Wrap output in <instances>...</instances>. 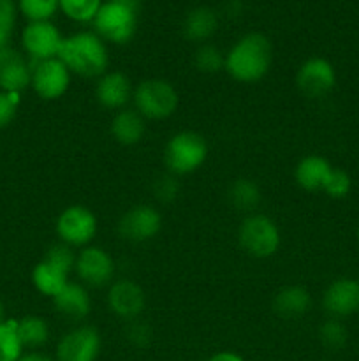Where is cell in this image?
<instances>
[{"label": "cell", "instance_id": "obj_1", "mask_svg": "<svg viewBox=\"0 0 359 361\" xmlns=\"http://www.w3.org/2000/svg\"><path fill=\"white\" fill-rule=\"evenodd\" d=\"M273 60L270 39L259 32L243 35L225 53V67L229 76L238 83H257L267 74Z\"/></svg>", "mask_w": 359, "mask_h": 361}, {"label": "cell", "instance_id": "obj_2", "mask_svg": "<svg viewBox=\"0 0 359 361\" xmlns=\"http://www.w3.org/2000/svg\"><path fill=\"white\" fill-rule=\"evenodd\" d=\"M58 59L70 71L83 78H101L108 73L109 53L106 42L95 32H77L63 37Z\"/></svg>", "mask_w": 359, "mask_h": 361}, {"label": "cell", "instance_id": "obj_3", "mask_svg": "<svg viewBox=\"0 0 359 361\" xmlns=\"http://www.w3.org/2000/svg\"><path fill=\"white\" fill-rule=\"evenodd\" d=\"M141 0H106L94 20L95 34L104 42L127 44L137 30Z\"/></svg>", "mask_w": 359, "mask_h": 361}, {"label": "cell", "instance_id": "obj_4", "mask_svg": "<svg viewBox=\"0 0 359 361\" xmlns=\"http://www.w3.org/2000/svg\"><path fill=\"white\" fill-rule=\"evenodd\" d=\"M136 111L143 118L164 120L175 115L180 104V97L176 88L169 81L160 78L144 80L134 88L132 95Z\"/></svg>", "mask_w": 359, "mask_h": 361}, {"label": "cell", "instance_id": "obj_5", "mask_svg": "<svg viewBox=\"0 0 359 361\" xmlns=\"http://www.w3.org/2000/svg\"><path fill=\"white\" fill-rule=\"evenodd\" d=\"M206 159V140L192 130L175 134L164 148V162L172 175H189L197 171Z\"/></svg>", "mask_w": 359, "mask_h": 361}, {"label": "cell", "instance_id": "obj_6", "mask_svg": "<svg viewBox=\"0 0 359 361\" xmlns=\"http://www.w3.org/2000/svg\"><path fill=\"white\" fill-rule=\"evenodd\" d=\"M239 245L253 257L266 259L280 247V229L277 222L263 214H250L243 219L238 231Z\"/></svg>", "mask_w": 359, "mask_h": 361}, {"label": "cell", "instance_id": "obj_7", "mask_svg": "<svg viewBox=\"0 0 359 361\" xmlns=\"http://www.w3.org/2000/svg\"><path fill=\"white\" fill-rule=\"evenodd\" d=\"M56 235L69 247H88L97 235V217L81 204L67 207L56 219Z\"/></svg>", "mask_w": 359, "mask_h": 361}, {"label": "cell", "instance_id": "obj_8", "mask_svg": "<svg viewBox=\"0 0 359 361\" xmlns=\"http://www.w3.org/2000/svg\"><path fill=\"white\" fill-rule=\"evenodd\" d=\"M63 37L51 21H28L21 32V46L34 62L56 59Z\"/></svg>", "mask_w": 359, "mask_h": 361}, {"label": "cell", "instance_id": "obj_9", "mask_svg": "<svg viewBox=\"0 0 359 361\" xmlns=\"http://www.w3.org/2000/svg\"><path fill=\"white\" fill-rule=\"evenodd\" d=\"M70 85V71L65 63L56 59L42 60L32 66L30 87L44 101H56L62 97Z\"/></svg>", "mask_w": 359, "mask_h": 361}, {"label": "cell", "instance_id": "obj_10", "mask_svg": "<svg viewBox=\"0 0 359 361\" xmlns=\"http://www.w3.org/2000/svg\"><path fill=\"white\" fill-rule=\"evenodd\" d=\"M296 85L306 97H324L336 85V71L329 60L322 59V56H310L299 66L298 74H296Z\"/></svg>", "mask_w": 359, "mask_h": 361}, {"label": "cell", "instance_id": "obj_11", "mask_svg": "<svg viewBox=\"0 0 359 361\" xmlns=\"http://www.w3.org/2000/svg\"><path fill=\"white\" fill-rule=\"evenodd\" d=\"M101 345V335L94 326H76L56 344V361H97Z\"/></svg>", "mask_w": 359, "mask_h": 361}, {"label": "cell", "instance_id": "obj_12", "mask_svg": "<svg viewBox=\"0 0 359 361\" xmlns=\"http://www.w3.org/2000/svg\"><path fill=\"white\" fill-rule=\"evenodd\" d=\"M74 270L83 284L92 288H104L111 284L115 277V261L102 247L88 245L83 247L76 256Z\"/></svg>", "mask_w": 359, "mask_h": 361}, {"label": "cell", "instance_id": "obj_13", "mask_svg": "<svg viewBox=\"0 0 359 361\" xmlns=\"http://www.w3.org/2000/svg\"><path fill=\"white\" fill-rule=\"evenodd\" d=\"M162 228V215L150 204H136L122 215L118 233L123 240L144 243L155 238Z\"/></svg>", "mask_w": 359, "mask_h": 361}, {"label": "cell", "instance_id": "obj_14", "mask_svg": "<svg viewBox=\"0 0 359 361\" xmlns=\"http://www.w3.org/2000/svg\"><path fill=\"white\" fill-rule=\"evenodd\" d=\"M322 305L334 319H344L359 312V281L341 277L331 282L324 291Z\"/></svg>", "mask_w": 359, "mask_h": 361}, {"label": "cell", "instance_id": "obj_15", "mask_svg": "<svg viewBox=\"0 0 359 361\" xmlns=\"http://www.w3.org/2000/svg\"><path fill=\"white\" fill-rule=\"evenodd\" d=\"M144 303H146L144 291L136 282L122 279V281H116L109 286L108 307L120 319H137V316L144 310Z\"/></svg>", "mask_w": 359, "mask_h": 361}, {"label": "cell", "instance_id": "obj_16", "mask_svg": "<svg viewBox=\"0 0 359 361\" xmlns=\"http://www.w3.org/2000/svg\"><path fill=\"white\" fill-rule=\"evenodd\" d=\"M32 81V66L21 53L7 46L0 49V90L21 94Z\"/></svg>", "mask_w": 359, "mask_h": 361}, {"label": "cell", "instance_id": "obj_17", "mask_svg": "<svg viewBox=\"0 0 359 361\" xmlns=\"http://www.w3.org/2000/svg\"><path fill=\"white\" fill-rule=\"evenodd\" d=\"M134 88L129 76L120 71H108L102 74L95 87V97L99 104L106 109H123V106L132 99Z\"/></svg>", "mask_w": 359, "mask_h": 361}, {"label": "cell", "instance_id": "obj_18", "mask_svg": "<svg viewBox=\"0 0 359 361\" xmlns=\"http://www.w3.org/2000/svg\"><path fill=\"white\" fill-rule=\"evenodd\" d=\"M56 310L62 314L65 319L70 321H83L90 314L92 302L87 288L83 284L69 282L58 295L53 298Z\"/></svg>", "mask_w": 359, "mask_h": 361}, {"label": "cell", "instance_id": "obj_19", "mask_svg": "<svg viewBox=\"0 0 359 361\" xmlns=\"http://www.w3.org/2000/svg\"><path fill=\"white\" fill-rule=\"evenodd\" d=\"M331 171H333V166L327 159H324L322 155H306L296 166V182L301 189L310 190H322L326 185L327 178H329Z\"/></svg>", "mask_w": 359, "mask_h": 361}, {"label": "cell", "instance_id": "obj_20", "mask_svg": "<svg viewBox=\"0 0 359 361\" xmlns=\"http://www.w3.org/2000/svg\"><path fill=\"white\" fill-rule=\"evenodd\" d=\"M111 134L123 147L137 145L144 136V118L136 109H120L111 120Z\"/></svg>", "mask_w": 359, "mask_h": 361}, {"label": "cell", "instance_id": "obj_21", "mask_svg": "<svg viewBox=\"0 0 359 361\" xmlns=\"http://www.w3.org/2000/svg\"><path fill=\"white\" fill-rule=\"evenodd\" d=\"M218 28V18L210 7H194L183 20V35L192 42H206Z\"/></svg>", "mask_w": 359, "mask_h": 361}, {"label": "cell", "instance_id": "obj_22", "mask_svg": "<svg viewBox=\"0 0 359 361\" xmlns=\"http://www.w3.org/2000/svg\"><path fill=\"white\" fill-rule=\"evenodd\" d=\"M32 284L41 295L55 298L67 284H69V271L62 270L51 261L42 259L32 270Z\"/></svg>", "mask_w": 359, "mask_h": 361}, {"label": "cell", "instance_id": "obj_23", "mask_svg": "<svg viewBox=\"0 0 359 361\" xmlns=\"http://www.w3.org/2000/svg\"><path fill=\"white\" fill-rule=\"evenodd\" d=\"M312 307V296L301 286H287L273 298V309L282 317H301Z\"/></svg>", "mask_w": 359, "mask_h": 361}, {"label": "cell", "instance_id": "obj_24", "mask_svg": "<svg viewBox=\"0 0 359 361\" xmlns=\"http://www.w3.org/2000/svg\"><path fill=\"white\" fill-rule=\"evenodd\" d=\"M18 335L25 349H39L48 344L49 341V324L41 316H25L16 321Z\"/></svg>", "mask_w": 359, "mask_h": 361}, {"label": "cell", "instance_id": "obj_25", "mask_svg": "<svg viewBox=\"0 0 359 361\" xmlns=\"http://www.w3.org/2000/svg\"><path fill=\"white\" fill-rule=\"evenodd\" d=\"M229 203L239 212H252L259 207L260 203V189L253 180L239 178L232 182L229 187Z\"/></svg>", "mask_w": 359, "mask_h": 361}, {"label": "cell", "instance_id": "obj_26", "mask_svg": "<svg viewBox=\"0 0 359 361\" xmlns=\"http://www.w3.org/2000/svg\"><path fill=\"white\" fill-rule=\"evenodd\" d=\"M25 355V348L18 335L16 319L0 323V361H18Z\"/></svg>", "mask_w": 359, "mask_h": 361}, {"label": "cell", "instance_id": "obj_27", "mask_svg": "<svg viewBox=\"0 0 359 361\" xmlns=\"http://www.w3.org/2000/svg\"><path fill=\"white\" fill-rule=\"evenodd\" d=\"M102 0H60V11L77 23H88L94 21Z\"/></svg>", "mask_w": 359, "mask_h": 361}, {"label": "cell", "instance_id": "obj_28", "mask_svg": "<svg viewBox=\"0 0 359 361\" xmlns=\"http://www.w3.org/2000/svg\"><path fill=\"white\" fill-rule=\"evenodd\" d=\"M194 66L204 74H215L225 67V55L217 46L204 42L194 53Z\"/></svg>", "mask_w": 359, "mask_h": 361}, {"label": "cell", "instance_id": "obj_29", "mask_svg": "<svg viewBox=\"0 0 359 361\" xmlns=\"http://www.w3.org/2000/svg\"><path fill=\"white\" fill-rule=\"evenodd\" d=\"M16 4L28 21H49L60 9V0H16Z\"/></svg>", "mask_w": 359, "mask_h": 361}, {"label": "cell", "instance_id": "obj_30", "mask_svg": "<svg viewBox=\"0 0 359 361\" xmlns=\"http://www.w3.org/2000/svg\"><path fill=\"white\" fill-rule=\"evenodd\" d=\"M319 338L326 349H329V351H340L347 344L348 331L340 319L331 317V319H327L319 328Z\"/></svg>", "mask_w": 359, "mask_h": 361}, {"label": "cell", "instance_id": "obj_31", "mask_svg": "<svg viewBox=\"0 0 359 361\" xmlns=\"http://www.w3.org/2000/svg\"><path fill=\"white\" fill-rule=\"evenodd\" d=\"M16 0H0V49L7 48L18 20Z\"/></svg>", "mask_w": 359, "mask_h": 361}, {"label": "cell", "instance_id": "obj_32", "mask_svg": "<svg viewBox=\"0 0 359 361\" xmlns=\"http://www.w3.org/2000/svg\"><path fill=\"white\" fill-rule=\"evenodd\" d=\"M352 189V178L345 169L333 168L329 178H327L326 185H324V192L333 200H344L351 194Z\"/></svg>", "mask_w": 359, "mask_h": 361}, {"label": "cell", "instance_id": "obj_33", "mask_svg": "<svg viewBox=\"0 0 359 361\" xmlns=\"http://www.w3.org/2000/svg\"><path fill=\"white\" fill-rule=\"evenodd\" d=\"M21 94H11V92L0 90V130L6 129L14 120L20 106Z\"/></svg>", "mask_w": 359, "mask_h": 361}, {"label": "cell", "instance_id": "obj_34", "mask_svg": "<svg viewBox=\"0 0 359 361\" xmlns=\"http://www.w3.org/2000/svg\"><path fill=\"white\" fill-rule=\"evenodd\" d=\"M127 338L132 342L137 348H144V345L150 344L151 341V330L150 326L143 323V321H132V324L127 330Z\"/></svg>", "mask_w": 359, "mask_h": 361}, {"label": "cell", "instance_id": "obj_35", "mask_svg": "<svg viewBox=\"0 0 359 361\" xmlns=\"http://www.w3.org/2000/svg\"><path fill=\"white\" fill-rule=\"evenodd\" d=\"M155 194L160 201H172L178 194V183L172 176H162L155 185Z\"/></svg>", "mask_w": 359, "mask_h": 361}, {"label": "cell", "instance_id": "obj_36", "mask_svg": "<svg viewBox=\"0 0 359 361\" xmlns=\"http://www.w3.org/2000/svg\"><path fill=\"white\" fill-rule=\"evenodd\" d=\"M208 361H245L243 356H239L238 353H232V351H220L217 355L211 356Z\"/></svg>", "mask_w": 359, "mask_h": 361}, {"label": "cell", "instance_id": "obj_37", "mask_svg": "<svg viewBox=\"0 0 359 361\" xmlns=\"http://www.w3.org/2000/svg\"><path fill=\"white\" fill-rule=\"evenodd\" d=\"M18 361H56V360H51L49 356L41 355V353H27V355L21 356Z\"/></svg>", "mask_w": 359, "mask_h": 361}, {"label": "cell", "instance_id": "obj_38", "mask_svg": "<svg viewBox=\"0 0 359 361\" xmlns=\"http://www.w3.org/2000/svg\"><path fill=\"white\" fill-rule=\"evenodd\" d=\"M7 317H6V307H4V302L0 300V323H4Z\"/></svg>", "mask_w": 359, "mask_h": 361}, {"label": "cell", "instance_id": "obj_39", "mask_svg": "<svg viewBox=\"0 0 359 361\" xmlns=\"http://www.w3.org/2000/svg\"><path fill=\"white\" fill-rule=\"evenodd\" d=\"M358 240H359V226H358Z\"/></svg>", "mask_w": 359, "mask_h": 361}]
</instances>
